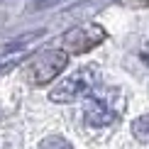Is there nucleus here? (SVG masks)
<instances>
[{
  "label": "nucleus",
  "instance_id": "7",
  "mask_svg": "<svg viewBox=\"0 0 149 149\" xmlns=\"http://www.w3.org/2000/svg\"><path fill=\"white\" fill-rule=\"evenodd\" d=\"M132 3H137V5H149V0H132Z\"/></svg>",
  "mask_w": 149,
  "mask_h": 149
},
{
  "label": "nucleus",
  "instance_id": "4",
  "mask_svg": "<svg viewBox=\"0 0 149 149\" xmlns=\"http://www.w3.org/2000/svg\"><path fill=\"white\" fill-rule=\"evenodd\" d=\"M103 39H105L103 27H98V24H81V27H73L71 32L64 34L61 44H64L66 54H86L93 47H98Z\"/></svg>",
  "mask_w": 149,
  "mask_h": 149
},
{
  "label": "nucleus",
  "instance_id": "3",
  "mask_svg": "<svg viewBox=\"0 0 149 149\" xmlns=\"http://www.w3.org/2000/svg\"><path fill=\"white\" fill-rule=\"evenodd\" d=\"M66 52H56V49H49V52H39L37 56L27 64L24 69V78L32 86H44L49 81H54L61 71L66 69Z\"/></svg>",
  "mask_w": 149,
  "mask_h": 149
},
{
  "label": "nucleus",
  "instance_id": "6",
  "mask_svg": "<svg viewBox=\"0 0 149 149\" xmlns=\"http://www.w3.org/2000/svg\"><path fill=\"white\" fill-rule=\"evenodd\" d=\"M39 149H73L69 142L64 137H59V134H54V137H47L39 142Z\"/></svg>",
  "mask_w": 149,
  "mask_h": 149
},
{
  "label": "nucleus",
  "instance_id": "5",
  "mask_svg": "<svg viewBox=\"0 0 149 149\" xmlns=\"http://www.w3.org/2000/svg\"><path fill=\"white\" fill-rule=\"evenodd\" d=\"M132 134L139 142H147L149 144V115H142V117H137L132 122Z\"/></svg>",
  "mask_w": 149,
  "mask_h": 149
},
{
  "label": "nucleus",
  "instance_id": "2",
  "mask_svg": "<svg viewBox=\"0 0 149 149\" xmlns=\"http://www.w3.org/2000/svg\"><path fill=\"white\" fill-rule=\"evenodd\" d=\"M95 86H98V71L93 66H88V69H78L69 78H64L49 93V98L54 103H73L78 98H88L95 91Z\"/></svg>",
  "mask_w": 149,
  "mask_h": 149
},
{
  "label": "nucleus",
  "instance_id": "1",
  "mask_svg": "<svg viewBox=\"0 0 149 149\" xmlns=\"http://www.w3.org/2000/svg\"><path fill=\"white\" fill-rule=\"evenodd\" d=\"M122 105H125V100H122L120 91H103V93L93 91L86 100L83 117L91 127H108L117 120Z\"/></svg>",
  "mask_w": 149,
  "mask_h": 149
}]
</instances>
